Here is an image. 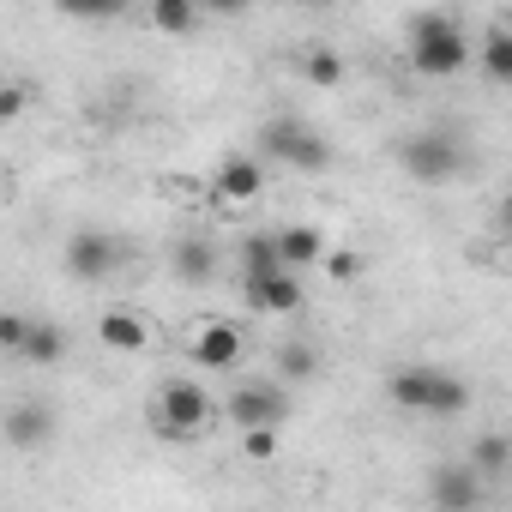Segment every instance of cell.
Instances as JSON below:
<instances>
[{"label":"cell","mask_w":512,"mask_h":512,"mask_svg":"<svg viewBox=\"0 0 512 512\" xmlns=\"http://www.w3.org/2000/svg\"><path fill=\"white\" fill-rule=\"evenodd\" d=\"M506 37H512V25H506Z\"/></svg>","instance_id":"cell-31"},{"label":"cell","mask_w":512,"mask_h":512,"mask_svg":"<svg viewBox=\"0 0 512 512\" xmlns=\"http://www.w3.org/2000/svg\"><path fill=\"white\" fill-rule=\"evenodd\" d=\"M235 260H241V278H272V272H284V266H290L278 235H247Z\"/></svg>","instance_id":"cell-15"},{"label":"cell","mask_w":512,"mask_h":512,"mask_svg":"<svg viewBox=\"0 0 512 512\" xmlns=\"http://www.w3.org/2000/svg\"><path fill=\"white\" fill-rule=\"evenodd\" d=\"M464 61H470V43H464L458 19H446V13H416L410 19V67L422 79H452Z\"/></svg>","instance_id":"cell-3"},{"label":"cell","mask_w":512,"mask_h":512,"mask_svg":"<svg viewBox=\"0 0 512 512\" xmlns=\"http://www.w3.org/2000/svg\"><path fill=\"white\" fill-rule=\"evenodd\" d=\"M272 362H278V374H284V380H314V368H320V356H314L308 344H278V356H272Z\"/></svg>","instance_id":"cell-20"},{"label":"cell","mask_w":512,"mask_h":512,"mask_svg":"<svg viewBox=\"0 0 512 512\" xmlns=\"http://www.w3.org/2000/svg\"><path fill=\"white\" fill-rule=\"evenodd\" d=\"M500 229H506V235H512V199H506V205H500Z\"/></svg>","instance_id":"cell-29"},{"label":"cell","mask_w":512,"mask_h":512,"mask_svg":"<svg viewBox=\"0 0 512 512\" xmlns=\"http://www.w3.org/2000/svg\"><path fill=\"white\" fill-rule=\"evenodd\" d=\"M398 163H404V175L410 181H422V187H446V181H458L464 169H470V139L458 133V127H416L404 145H398Z\"/></svg>","instance_id":"cell-1"},{"label":"cell","mask_w":512,"mask_h":512,"mask_svg":"<svg viewBox=\"0 0 512 512\" xmlns=\"http://www.w3.org/2000/svg\"><path fill=\"white\" fill-rule=\"evenodd\" d=\"M326 272H332L338 284H350V278L362 272V260H356V253H350V247H338V253H326Z\"/></svg>","instance_id":"cell-26"},{"label":"cell","mask_w":512,"mask_h":512,"mask_svg":"<svg viewBox=\"0 0 512 512\" xmlns=\"http://www.w3.org/2000/svg\"><path fill=\"white\" fill-rule=\"evenodd\" d=\"M19 109H25V91H19V85H7V97H0V115H7V121H13Z\"/></svg>","instance_id":"cell-27"},{"label":"cell","mask_w":512,"mask_h":512,"mask_svg":"<svg viewBox=\"0 0 512 512\" xmlns=\"http://www.w3.org/2000/svg\"><path fill=\"white\" fill-rule=\"evenodd\" d=\"M428 500L446 506V512L476 506V500H482V470H476V464H434V476H428Z\"/></svg>","instance_id":"cell-9"},{"label":"cell","mask_w":512,"mask_h":512,"mask_svg":"<svg viewBox=\"0 0 512 512\" xmlns=\"http://www.w3.org/2000/svg\"><path fill=\"white\" fill-rule=\"evenodd\" d=\"M241 302H247L253 314H296V308H302V278H296V266H284V272H272V278H241Z\"/></svg>","instance_id":"cell-8"},{"label":"cell","mask_w":512,"mask_h":512,"mask_svg":"<svg viewBox=\"0 0 512 512\" xmlns=\"http://www.w3.org/2000/svg\"><path fill=\"white\" fill-rule=\"evenodd\" d=\"M241 452L266 464V458L278 452V428H241Z\"/></svg>","instance_id":"cell-24"},{"label":"cell","mask_w":512,"mask_h":512,"mask_svg":"<svg viewBox=\"0 0 512 512\" xmlns=\"http://www.w3.org/2000/svg\"><path fill=\"white\" fill-rule=\"evenodd\" d=\"M392 404L416 410V416H434V422H452L470 410V386L452 374V368H398L392 374Z\"/></svg>","instance_id":"cell-2"},{"label":"cell","mask_w":512,"mask_h":512,"mask_svg":"<svg viewBox=\"0 0 512 512\" xmlns=\"http://www.w3.org/2000/svg\"><path fill=\"white\" fill-rule=\"evenodd\" d=\"M97 338H103V350H115V356H139V350L151 344V326H145L133 308H109V314L97 320Z\"/></svg>","instance_id":"cell-11"},{"label":"cell","mask_w":512,"mask_h":512,"mask_svg":"<svg viewBox=\"0 0 512 512\" xmlns=\"http://www.w3.org/2000/svg\"><path fill=\"white\" fill-rule=\"evenodd\" d=\"M308 7H338V0H308Z\"/></svg>","instance_id":"cell-30"},{"label":"cell","mask_w":512,"mask_h":512,"mask_svg":"<svg viewBox=\"0 0 512 512\" xmlns=\"http://www.w3.org/2000/svg\"><path fill=\"white\" fill-rule=\"evenodd\" d=\"M25 332H31V320H25V314H0V344H7L13 356L25 350Z\"/></svg>","instance_id":"cell-25"},{"label":"cell","mask_w":512,"mask_h":512,"mask_svg":"<svg viewBox=\"0 0 512 512\" xmlns=\"http://www.w3.org/2000/svg\"><path fill=\"white\" fill-rule=\"evenodd\" d=\"M260 145H266L272 163H290V169H302V175H320V169L332 163V145H326L308 121H296V115L266 121V127H260Z\"/></svg>","instance_id":"cell-4"},{"label":"cell","mask_w":512,"mask_h":512,"mask_svg":"<svg viewBox=\"0 0 512 512\" xmlns=\"http://www.w3.org/2000/svg\"><path fill=\"white\" fill-rule=\"evenodd\" d=\"M25 362H37V368H55L61 356H67V332L55 326V320H31V332H25V350H19Z\"/></svg>","instance_id":"cell-17"},{"label":"cell","mask_w":512,"mask_h":512,"mask_svg":"<svg viewBox=\"0 0 512 512\" xmlns=\"http://www.w3.org/2000/svg\"><path fill=\"white\" fill-rule=\"evenodd\" d=\"M61 19H79V25H115L133 0H55Z\"/></svg>","instance_id":"cell-19"},{"label":"cell","mask_w":512,"mask_h":512,"mask_svg":"<svg viewBox=\"0 0 512 512\" xmlns=\"http://www.w3.org/2000/svg\"><path fill=\"white\" fill-rule=\"evenodd\" d=\"M205 7H217V13H241V7H266V0H205Z\"/></svg>","instance_id":"cell-28"},{"label":"cell","mask_w":512,"mask_h":512,"mask_svg":"<svg viewBox=\"0 0 512 512\" xmlns=\"http://www.w3.org/2000/svg\"><path fill=\"white\" fill-rule=\"evenodd\" d=\"M7 440L13 446H49L55 440V410H43V404H19L13 416H7Z\"/></svg>","instance_id":"cell-14"},{"label":"cell","mask_w":512,"mask_h":512,"mask_svg":"<svg viewBox=\"0 0 512 512\" xmlns=\"http://www.w3.org/2000/svg\"><path fill=\"white\" fill-rule=\"evenodd\" d=\"M470 458H476V470H488V476H500V470L512 464V446H506L500 434H482V440L470 446Z\"/></svg>","instance_id":"cell-22"},{"label":"cell","mask_w":512,"mask_h":512,"mask_svg":"<svg viewBox=\"0 0 512 512\" xmlns=\"http://www.w3.org/2000/svg\"><path fill=\"white\" fill-rule=\"evenodd\" d=\"M169 272H175L181 284H211V278H217V247H211L205 235H187V241H175V253H169Z\"/></svg>","instance_id":"cell-12"},{"label":"cell","mask_w":512,"mask_h":512,"mask_svg":"<svg viewBox=\"0 0 512 512\" xmlns=\"http://www.w3.org/2000/svg\"><path fill=\"white\" fill-rule=\"evenodd\" d=\"M482 73L500 79V85H512V37H506V31H494V37L482 43Z\"/></svg>","instance_id":"cell-21"},{"label":"cell","mask_w":512,"mask_h":512,"mask_svg":"<svg viewBox=\"0 0 512 512\" xmlns=\"http://www.w3.org/2000/svg\"><path fill=\"white\" fill-rule=\"evenodd\" d=\"M157 428L163 434H199L205 422H211V398H205V386H193V380H169L163 392H157Z\"/></svg>","instance_id":"cell-6"},{"label":"cell","mask_w":512,"mask_h":512,"mask_svg":"<svg viewBox=\"0 0 512 512\" xmlns=\"http://www.w3.org/2000/svg\"><path fill=\"white\" fill-rule=\"evenodd\" d=\"M115 266H121V241L109 229H79L67 241V272L79 284H103V278H115Z\"/></svg>","instance_id":"cell-7"},{"label":"cell","mask_w":512,"mask_h":512,"mask_svg":"<svg viewBox=\"0 0 512 512\" xmlns=\"http://www.w3.org/2000/svg\"><path fill=\"white\" fill-rule=\"evenodd\" d=\"M260 187H266V175H260V163H253V157H223L217 163V199L247 205V199H260Z\"/></svg>","instance_id":"cell-13"},{"label":"cell","mask_w":512,"mask_h":512,"mask_svg":"<svg viewBox=\"0 0 512 512\" xmlns=\"http://www.w3.org/2000/svg\"><path fill=\"white\" fill-rule=\"evenodd\" d=\"M223 410H229L235 428H284V422H290V398H284V386H272V380H241Z\"/></svg>","instance_id":"cell-5"},{"label":"cell","mask_w":512,"mask_h":512,"mask_svg":"<svg viewBox=\"0 0 512 512\" xmlns=\"http://www.w3.org/2000/svg\"><path fill=\"white\" fill-rule=\"evenodd\" d=\"M199 7L205 0H145V13L163 37H193L199 31Z\"/></svg>","instance_id":"cell-16"},{"label":"cell","mask_w":512,"mask_h":512,"mask_svg":"<svg viewBox=\"0 0 512 512\" xmlns=\"http://www.w3.org/2000/svg\"><path fill=\"white\" fill-rule=\"evenodd\" d=\"M187 356H193V368H235L241 362V332L229 320H205L187 338Z\"/></svg>","instance_id":"cell-10"},{"label":"cell","mask_w":512,"mask_h":512,"mask_svg":"<svg viewBox=\"0 0 512 512\" xmlns=\"http://www.w3.org/2000/svg\"><path fill=\"white\" fill-rule=\"evenodd\" d=\"M302 73H308V85H338V79H344V55H332V49H314V55L302 61Z\"/></svg>","instance_id":"cell-23"},{"label":"cell","mask_w":512,"mask_h":512,"mask_svg":"<svg viewBox=\"0 0 512 512\" xmlns=\"http://www.w3.org/2000/svg\"><path fill=\"white\" fill-rule=\"evenodd\" d=\"M278 241H284V260H290L296 272H308L314 260H326V241H320V229H314V223H290Z\"/></svg>","instance_id":"cell-18"}]
</instances>
